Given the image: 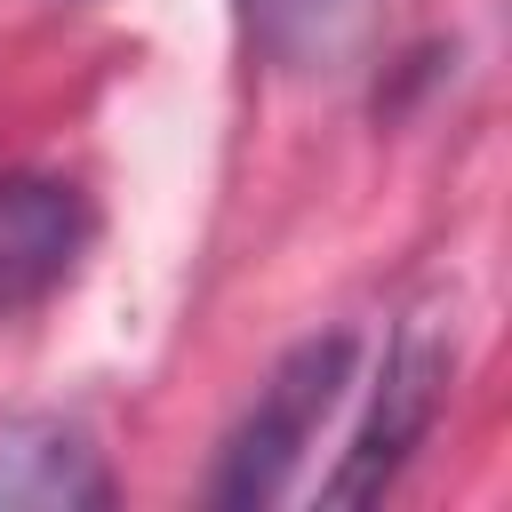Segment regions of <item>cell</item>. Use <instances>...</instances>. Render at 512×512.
I'll use <instances>...</instances> for the list:
<instances>
[{
  "label": "cell",
  "mask_w": 512,
  "mask_h": 512,
  "mask_svg": "<svg viewBox=\"0 0 512 512\" xmlns=\"http://www.w3.org/2000/svg\"><path fill=\"white\" fill-rule=\"evenodd\" d=\"M112 504L104 448L64 416H0V512H96Z\"/></svg>",
  "instance_id": "obj_3"
},
{
  "label": "cell",
  "mask_w": 512,
  "mask_h": 512,
  "mask_svg": "<svg viewBox=\"0 0 512 512\" xmlns=\"http://www.w3.org/2000/svg\"><path fill=\"white\" fill-rule=\"evenodd\" d=\"M448 376H456V336L432 312L400 320V336L384 352V376L368 392V416H360L344 464L320 480V504H368V496H384L400 480V464L424 448V432H432V416L448 400Z\"/></svg>",
  "instance_id": "obj_2"
},
{
  "label": "cell",
  "mask_w": 512,
  "mask_h": 512,
  "mask_svg": "<svg viewBox=\"0 0 512 512\" xmlns=\"http://www.w3.org/2000/svg\"><path fill=\"white\" fill-rule=\"evenodd\" d=\"M88 248V200L64 176H0V312L48 296Z\"/></svg>",
  "instance_id": "obj_4"
},
{
  "label": "cell",
  "mask_w": 512,
  "mask_h": 512,
  "mask_svg": "<svg viewBox=\"0 0 512 512\" xmlns=\"http://www.w3.org/2000/svg\"><path fill=\"white\" fill-rule=\"evenodd\" d=\"M352 360H360V336H352V328H328V336L288 344V352L272 360V376L256 384V408L232 424L208 496H216V504H280V496L296 488L304 448H312L320 424L336 416V400H344V384H352Z\"/></svg>",
  "instance_id": "obj_1"
},
{
  "label": "cell",
  "mask_w": 512,
  "mask_h": 512,
  "mask_svg": "<svg viewBox=\"0 0 512 512\" xmlns=\"http://www.w3.org/2000/svg\"><path fill=\"white\" fill-rule=\"evenodd\" d=\"M240 8H248V32L264 40L272 64H288V72H344L368 48L384 0H240Z\"/></svg>",
  "instance_id": "obj_5"
}]
</instances>
